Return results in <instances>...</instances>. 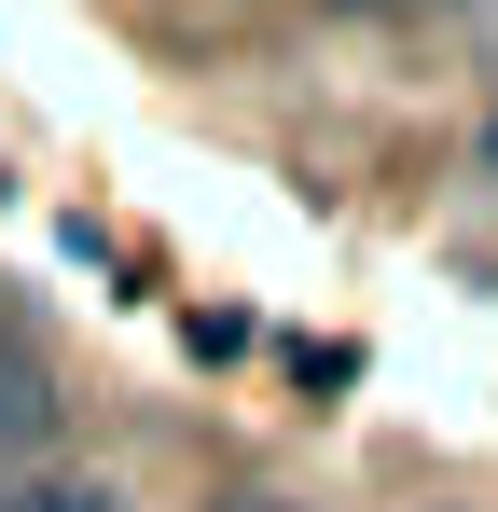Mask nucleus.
<instances>
[{
  "mask_svg": "<svg viewBox=\"0 0 498 512\" xmlns=\"http://www.w3.org/2000/svg\"><path fill=\"white\" fill-rule=\"evenodd\" d=\"M42 416H56V388H42V360H28V346L0 333V457H14V443H42Z\"/></svg>",
  "mask_w": 498,
  "mask_h": 512,
  "instance_id": "f257e3e1",
  "label": "nucleus"
},
{
  "mask_svg": "<svg viewBox=\"0 0 498 512\" xmlns=\"http://www.w3.org/2000/svg\"><path fill=\"white\" fill-rule=\"evenodd\" d=\"M0 512H111L97 471H56V485H0Z\"/></svg>",
  "mask_w": 498,
  "mask_h": 512,
  "instance_id": "f03ea898",
  "label": "nucleus"
}]
</instances>
